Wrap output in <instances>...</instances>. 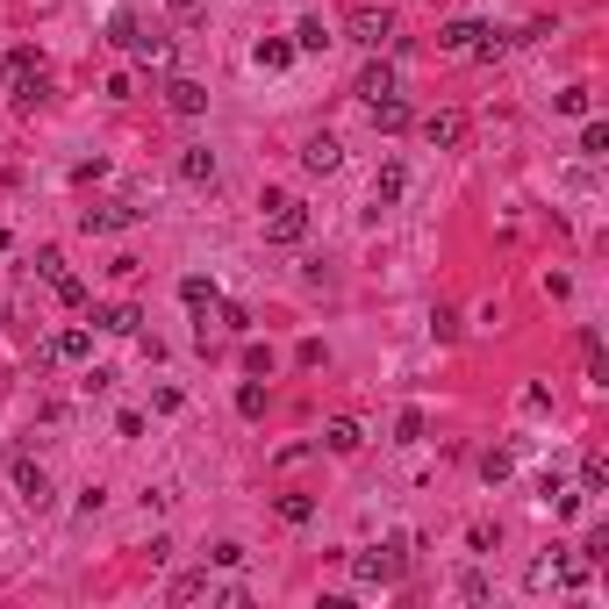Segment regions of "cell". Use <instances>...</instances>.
Wrapping results in <instances>:
<instances>
[{"instance_id":"cell-1","label":"cell","mask_w":609,"mask_h":609,"mask_svg":"<svg viewBox=\"0 0 609 609\" xmlns=\"http://www.w3.org/2000/svg\"><path fill=\"white\" fill-rule=\"evenodd\" d=\"M266 237H273V244H302V237H308V208H302V201H273Z\"/></svg>"},{"instance_id":"cell-2","label":"cell","mask_w":609,"mask_h":609,"mask_svg":"<svg viewBox=\"0 0 609 609\" xmlns=\"http://www.w3.org/2000/svg\"><path fill=\"white\" fill-rule=\"evenodd\" d=\"M351 36H359V43H373V51H380V43H388V36H395V22H388V14H380V7H351Z\"/></svg>"},{"instance_id":"cell-3","label":"cell","mask_w":609,"mask_h":609,"mask_svg":"<svg viewBox=\"0 0 609 609\" xmlns=\"http://www.w3.org/2000/svg\"><path fill=\"white\" fill-rule=\"evenodd\" d=\"M423 136H430V144H437V151H452V144H459V136H466V115H459V108H437V115H430V122H423Z\"/></svg>"},{"instance_id":"cell-4","label":"cell","mask_w":609,"mask_h":609,"mask_svg":"<svg viewBox=\"0 0 609 609\" xmlns=\"http://www.w3.org/2000/svg\"><path fill=\"white\" fill-rule=\"evenodd\" d=\"M136 222V208H122V201H108V208H80V230L94 237V230H129Z\"/></svg>"},{"instance_id":"cell-5","label":"cell","mask_w":609,"mask_h":609,"mask_svg":"<svg viewBox=\"0 0 609 609\" xmlns=\"http://www.w3.org/2000/svg\"><path fill=\"white\" fill-rule=\"evenodd\" d=\"M351 574H359L366 588H380V581H395V574H402V559H395V552H366V559H351Z\"/></svg>"},{"instance_id":"cell-6","label":"cell","mask_w":609,"mask_h":609,"mask_svg":"<svg viewBox=\"0 0 609 609\" xmlns=\"http://www.w3.org/2000/svg\"><path fill=\"white\" fill-rule=\"evenodd\" d=\"M14 488H22V502H29V509H43V502H51V481H43V466H29V459L14 466Z\"/></svg>"},{"instance_id":"cell-7","label":"cell","mask_w":609,"mask_h":609,"mask_svg":"<svg viewBox=\"0 0 609 609\" xmlns=\"http://www.w3.org/2000/svg\"><path fill=\"white\" fill-rule=\"evenodd\" d=\"M337 158H344L337 136H308V144H302V165H308V173H337Z\"/></svg>"},{"instance_id":"cell-8","label":"cell","mask_w":609,"mask_h":609,"mask_svg":"<svg viewBox=\"0 0 609 609\" xmlns=\"http://www.w3.org/2000/svg\"><path fill=\"white\" fill-rule=\"evenodd\" d=\"M165 108H173V115H201L208 94L194 87V80H173V87H165Z\"/></svg>"},{"instance_id":"cell-9","label":"cell","mask_w":609,"mask_h":609,"mask_svg":"<svg viewBox=\"0 0 609 609\" xmlns=\"http://www.w3.org/2000/svg\"><path fill=\"white\" fill-rule=\"evenodd\" d=\"M251 58H258V72H287V65H295V43H280V36H266V43L251 51Z\"/></svg>"},{"instance_id":"cell-10","label":"cell","mask_w":609,"mask_h":609,"mask_svg":"<svg viewBox=\"0 0 609 609\" xmlns=\"http://www.w3.org/2000/svg\"><path fill=\"white\" fill-rule=\"evenodd\" d=\"M359 94H366V101H388V94H395V65H366V72H359Z\"/></svg>"},{"instance_id":"cell-11","label":"cell","mask_w":609,"mask_h":609,"mask_svg":"<svg viewBox=\"0 0 609 609\" xmlns=\"http://www.w3.org/2000/svg\"><path fill=\"white\" fill-rule=\"evenodd\" d=\"M323 445H330V452H359V445H366V430H359L351 416H337V423L323 430Z\"/></svg>"},{"instance_id":"cell-12","label":"cell","mask_w":609,"mask_h":609,"mask_svg":"<svg viewBox=\"0 0 609 609\" xmlns=\"http://www.w3.org/2000/svg\"><path fill=\"white\" fill-rule=\"evenodd\" d=\"M481 36H488L481 22H445V36H437V43H445V51H473Z\"/></svg>"},{"instance_id":"cell-13","label":"cell","mask_w":609,"mask_h":609,"mask_svg":"<svg viewBox=\"0 0 609 609\" xmlns=\"http://www.w3.org/2000/svg\"><path fill=\"white\" fill-rule=\"evenodd\" d=\"M136 323H144V315H136V308H129V302L101 308V330H115V337H136Z\"/></svg>"},{"instance_id":"cell-14","label":"cell","mask_w":609,"mask_h":609,"mask_svg":"<svg viewBox=\"0 0 609 609\" xmlns=\"http://www.w3.org/2000/svg\"><path fill=\"white\" fill-rule=\"evenodd\" d=\"M373 129H408V108L388 94V101H373Z\"/></svg>"},{"instance_id":"cell-15","label":"cell","mask_w":609,"mask_h":609,"mask_svg":"<svg viewBox=\"0 0 609 609\" xmlns=\"http://www.w3.org/2000/svg\"><path fill=\"white\" fill-rule=\"evenodd\" d=\"M180 180H194V187L215 180V158H208V151H187V158H180Z\"/></svg>"},{"instance_id":"cell-16","label":"cell","mask_w":609,"mask_h":609,"mask_svg":"<svg viewBox=\"0 0 609 609\" xmlns=\"http://www.w3.org/2000/svg\"><path fill=\"white\" fill-rule=\"evenodd\" d=\"M51 351H58V359H87V351H94V337H87V330H65Z\"/></svg>"},{"instance_id":"cell-17","label":"cell","mask_w":609,"mask_h":609,"mask_svg":"<svg viewBox=\"0 0 609 609\" xmlns=\"http://www.w3.org/2000/svg\"><path fill=\"white\" fill-rule=\"evenodd\" d=\"M237 416H266V388H258V380L237 388Z\"/></svg>"},{"instance_id":"cell-18","label":"cell","mask_w":609,"mask_h":609,"mask_svg":"<svg viewBox=\"0 0 609 609\" xmlns=\"http://www.w3.org/2000/svg\"><path fill=\"white\" fill-rule=\"evenodd\" d=\"M180 302H187V308H208V302H215V287L194 273V280H180Z\"/></svg>"},{"instance_id":"cell-19","label":"cell","mask_w":609,"mask_h":609,"mask_svg":"<svg viewBox=\"0 0 609 609\" xmlns=\"http://www.w3.org/2000/svg\"><path fill=\"white\" fill-rule=\"evenodd\" d=\"M194 595H208V574H180L173 581V603H194Z\"/></svg>"},{"instance_id":"cell-20","label":"cell","mask_w":609,"mask_h":609,"mask_svg":"<svg viewBox=\"0 0 609 609\" xmlns=\"http://www.w3.org/2000/svg\"><path fill=\"white\" fill-rule=\"evenodd\" d=\"M581 151H588V158H609V129H603V122L581 129Z\"/></svg>"},{"instance_id":"cell-21","label":"cell","mask_w":609,"mask_h":609,"mask_svg":"<svg viewBox=\"0 0 609 609\" xmlns=\"http://www.w3.org/2000/svg\"><path fill=\"white\" fill-rule=\"evenodd\" d=\"M395 194H402V165H388V173L373 180V201H395Z\"/></svg>"},{"instance_id":"cell-22","label":"cell","mask_w":609,"mask_h":609,"mask_svg":"<svg viewBox=\"0 0 609 609\" xmlns=\"http://www.w3.org/2000/svg\"><path fill=\"white\" fill-rule=\"evenodd\" d=\"M280 516H287V523H308V516H315V502H308V495H280Z\"/></svg>"},{"instance_id":"cell-23","label":"cell","mask_w":609,"mask_h":609,"mask_svg":"<svg viewBox=\"0 0 609 609\" xmlns=\"http://www.w3.org/2000/svg\"><path fill=\"white\" fill-rule=\"evenodd\" d=\"M295 43H302V51H323V43H330V36H323V22H315V14H308L302 29H295Z\"/></svg>"},{"instance_id":"cell-24","label":"cell","mask_w":609,"mask_h":609,"mask_svg":"<svg viewBox=\"0 0 609 609\" xmlns=\"http://www.w3.org/2000/svg\"><path fill=\"white\" fill-rule=\"evenodd\" d=\"M581 481H588V488H609V459H603V452H588V466H581Z\"/></svg>"},{"instance_id":"cell-25","label":"cell","mask_w":609,"mask_h":609,"mask_svg":"<svg viewBox=\"0 0 609 609\" xmlns=\"http://www.w3.org/2000/svg\"><path fill=\"white\" fill-rule=\"evenodd\" d=\"M244 373H273V351L266 344H244Z\"/></svg>"},{"instance_id":"cell-26","label":"cell","mask_w":609,"mask_h":609,"mask_svg":"<svg viewBox=\"0 0 609 609\" xmlns=\"http://www.w3.org/2000/svg\"><path fill=\"white\" fill-rule=\"evenodd\" d=\"M173 7H194V0H173Z\"/></svg>"}]
</instances>
